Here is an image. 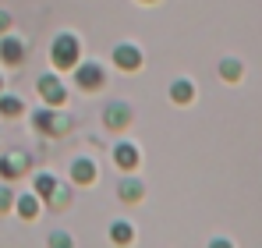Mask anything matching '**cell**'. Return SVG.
I'll return each mask as SVG.
<instances>
[{
    "label": "cell",
    "mask_w": 262,
    "mask_h": 248,
    "mask_svg": "<svg viewBox=\"0 0 262 248\" xmlns=\"http://www.w3.org/2000/svg\"><path fill=\"white\" fill-rule=\"evenodd\" d=\"M50 57H53V64H57L60 71H64V68H75V64H78V39L68 36V32L57 36V39H53V50H50Z\"/></svg>",
    "instance_id": "1"
},
{
    "label": "cell",
    "mask_w": 262,
    "mask_h": 248,
    "mask_svg": "<svg viewBox=\"0 0 262 248\" xmlns=\"http://www.w3.org/2000/svg\"><path fill=\"white\" fill-rule=\"evenodd\" d=\"M39 92H43V99L50 107H60V103L68 99V89L60 85V78H53V75H43V78H39Z\"/></svg>",
    "instance_id": "2"
},
{
    "label": "cell",
    "mask_w": 262,
    "mask_h": 248,
    "mask_svg": "<svg viewBox=\"0 0 262 248\" xmlns=\"http://www.w3.org/2000/svg\"><path fill=\"white\" fill-rule=\"evenodd\" d=\"M114 64H117V68H124V71L142 68V50H138V46H131V43H121V46L114 50Z\"/></svg>",
    "instance_id": "3"
},
{
    "label": "cell",
    "mask_w": 262,
    "mask_h": 248,
    "mask_svg": "<svg viewBox=\"0 0 262 248\" xmlns=\"http://www.w3.org/2000/svg\"><path fill=\"white\" fill-rule=\"evenodd\" d=\"M32 124H36L43 135H57V131H64V128H68V121L57 114V107H53V110H39V114L32 117Z\"/></svg>",
    "instance_id": "4"
},
{
    "label": "cell",
    "mask_w": 262,
    "mask_h": 248,
    "mask_svg": "<svg viewBox=\"0 0 262 248\" xmlns=\"http://www.w3.org/2000/svg\"><path fill=\"white\" fill-rule=\"evenodd\" d=\"M75 78H78L82 89H99V85H103V68H99V64H82V68L75 71Z\"/></svg>",
    "instance_id": "5"
},
{
    "label": "cell",
    "mask_w": 262,
    "mask_h": 248,
    "mask_svg": "<svg viewBox=\"0 0 262 248\" xmlns=\"http://www.w3.org/2000/svg\"><path fill=\"white\" fill-rule=\"evenodd\" d=\"M114 163L121 167V170H135V167H138V149H135L131 142L114 146Z\"/></svg>",
    "instance_id": "6"
},
{
    "label": "cell",
    "mask_w": 262,
    "mask_h": 248,
    "mask_svg": "<svg viewBox=\"0 0 262 248\" xmlns=\"http://www.w3.org/2000/svg\"><path fill=\"white\" fill-rule=\"evenodd\" d=\"M0 60H4V64H21V60H25L21 39H4L0 43Z\"/></svg>",
    "instance_id": "7"
},
{
    "label": "cell",
    "mask_w": 262,
    "mask_h": 248,
    "mask_svg": "<svg viewBox=\"0 0 262 248\" xmlns=\"http://www.w3.org/2000/svg\"><path fill=\"white\" fill-rule=\"evenodd\" d=\"M103 121H106V128H124V124L131 121V110L124 107V103H114V107H106Z\"/></svg>",
    "instance_id": "8"
},
{
    "label": "cell",
    "mask_w": 262,
    "mask_h": 248,
    "mask_svg": "<svg viewBox=\"0 0 262 248\" xmlns=\"http://www.w3.org/2000/svg\"><path fill=\"white\" fill-rule=\"evenodd\" d=\"M25 163H29V160H25L21 153H11V156L0 160V174H4V177H18V174H25Z\"/></svg>",
    "instance_id": "9"
},
{
    "label": "cell",
    "mask_w": 262,
    "mask_h": 248,
    "mask_svg": "<svg viewBox=\"0 0 262 248\" xmlns=\"http://www.w3.org/2000/svg\"><path fill=\"white\" fill-rule=\"evenodd\" d=\"M71 177H75L78 184H92V181H96V167H92V160H75Z\"/></svg>",
    "instance_id": "10"
},
{
    "label": "cell",
    "mask_w": 262,
    "mask_h": 248,
    "mask_svg": "<svg viewBox=\"0 0 262 248\" xmlns=\"http://www.w3.org/2000/svg\"><path fill=\"white\" fill-rule=\"evenodd\" d=\"M191 96H195V89H191L188 78H177V82L170 85V99H174V103H191Z\"/></svg>",
    "instance_id": "11"
},
{
    "label": "cell",
    "mask_w": 262,
    "mask_h": 248,
    "mask_svg": "<svg viewBox=\"0 0 262 248\" xmlns=\"http://www.w3.org/2000/svg\"><path fill=\"white\" fill-rule=\"evenodd\" d=\"M18 213H21V220H36L39 216V195H21L18 199Z\"/></svg>",
    "instance_id": "12"
},
{
    "label": "cell",
    "mask_w": 262,
    "mask_h": 248,
    "mask_svg": "<svg viewBox=\"0 0 262 248\" xmlns=\"http://www.w3.org/2000/svg\"><path fill=\"white\" fill-rule=\"evenodd\" d=\"M36 195H39V199H53V195H57V177H53V174H39V177H36Z\"/></svg>",
    "instance_id": "13"
},
{
    "label": "cell",
    "mask_w": 262,
    "mask_h": 248,
    "mask_svg": "<svg viewBox=\"0 0 262 248\" xmlns=\"http://www.w3.org/2000/svg\"><path fill=\"white\" fill-rule=\"evenodd\" d=\"M0 114H7V117L21 114V99H18V96H4V99H0Z\"/></svg>",
    "instance_id": "14"
},
{
    "label": "cell",
    "mask_w": 262,
    "mask_h": 248,
    "mask_svg": "<svg viewBox=\"0 0 262 248\" xmlns=\"http://www.w3.org/2000/svg\"><path fill=\"white\" fill-rule=\"evenodd\" d=\"M110 238H114L117 245H128L131 241V227L128 223H114V227H110Z\"/></svg>",
    "instance_id": "15"
},
{
    "label": "cell",
    "mask_w": 262,
    "mask_h": 248,
    "mask_svg": "<svg viewBox=\"0 0 262 248\" xmlns=\"http://www.w3.org/2000/svg\"><path fill=\"white\" fill-rule=\"evenodd\" d=\"M117 192H121V199H128V202H135V199L142 195V184H138V181H124V184H121Z\"/></svg>",
    "instance_id": "16"
},
{
    "label": "cell",
    "mask_w": 262,
    "mask_h": 248,
    "mask_svg": "<svg viewBox=\"0 0 262 248\" xmlns=\"http://www.w3.org/2000/svg\"><path fill=\"white\" fill-rule=\"evenodd\" d=\"M220 75H223L227 82H237V75H241V64H237V60H223V64H220Z\"/></svg>",
    "instance_id": "17"
},
{
    "label": "cell",
    "mask_w": 262,
    "mask_h": 248,
    "mask_svg": "<svg viewBox=\"0 0 262 248\" xmlns=\"http://www.w3.org/2000/svg\"><path fill=\"white\" fill-rule=\"evenodd\" d=\"M7 206H11V192H7V188H0V213H4Z\"/></svg>",
    "instance_id": "18"
},
{
    "label": "cell",
    "mask_w": 262,
    "mask_h": 248,
    "mask_svg": "<svg viewBox=\"0 0 262 248\" xmlns=\"http://www.w3.org/2000/svg\"><path fill=\"white\" fill-rule=\"evenodd\" d=\"M50 241H53V245H71V238H68V234H53Z\"/></svg>",
    "instance_id": "19"
},
{
    "label": "cell",
    "mask_w": 262,
    "mask_h": 248,
    "mask_svg": "<svg viewBox=\"0 0 262 248\" xmlns=\"http://www.w3.org/2000/svg\"><path fill=\"white\" fill-rule=\"evenodd\" d=\"M7 25H11V18H7V11H0V32H7Z\"/></svg>",
    "instance_id": "20"
},
{
    "label": "cell",
    "mask_w": 262,
    "mask_h": 248,
    "mask_svg": "<svg viewBox=\"0 0 262 248\" xmlns=\"http://www.w3.org/2000/svg\"><path fill=\"white\" fill-rule=\"evenodd\" d=\"M0 85H4V78H0Z\"/></svg>",
    "instance_id": "21"
}]
</instances>
